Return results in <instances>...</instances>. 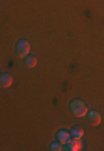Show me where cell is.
<instances>
[{
  "label": "cell",
  "mask_w": 104,
  "mask_h": 151,
  "mask_svg": "<svg viewBox=\"0 0 104 151\" xmlns=\"http://www.w3.org/2000/svg\"><path fill=\"white\" fill-rule=\"evenodd\" d=\"M71 134H72V138H77V139H81L82 134H84V129H82V128H79V126H76V128H72Z\"/></svg>",
  "instance_id": "obj_7"
},
{
  "label": "cell",
  "mask_w": 104,
  "mask_h": 151,
  "mask_svg": "<svg viewBox=\"0 0 104 151\" xmlns=\"http://www.w3.org/2000/svg\"><path fill=\"white\" fill-rule=\"evenodd\" d=\"M24 60H25V65H27V67H34V65L37 64V59H35L34 55H29V54L24 57Z\"/></svg>",
  "instance_id": "obj_8"
},
{
  "label": "cell",
  "mask_w": 104,
  "mask_h": 151,
  "mask_svg": "<svg viewBox=\"0 0 104 151\" xmlns=\"http://www.w3.org/2000/svg\"><path fill=\"white\" fill-rule=\"evenodd\" d=\"M69 138H71V133H69V131H66V129H62V131H59V133H57V139H59V143H62V145H64Z\"/></svg>",
  "instance_id": "obj_6"
},
{
  "label": "cell",
  "mask_w": 104,
  "mask_h": 151,
  "mask_svg": "<svg viewBox=\"0 0 104 151\" xmlns=\"http://www.w3.org/2000/svg\"><path fill=\"white\" fill-rule=\"evenodd\" d=\"M50 150H52V151H59V150H62V148H60V143H50Z\"/></svg>",
  "instance_id": "obj_9"
},
{
  "label": "cell",
  "mask_w": 104,
  "mask_h": 151,
  "mask_svg": "<svg viewBox=\"0 0 104 151\" xmlns=\"http://www.w3.org/2000/svg\"><path fill=\"white\" fill-rule=\"evenodd\" d=\"M69 108H71V113L74 114L76 118H82V116L88 114V106L82 103V101H79V99H74Z\"/></svg>",
  "instance_id": "obj_1"
},
{
  "label": "cell",
  "mask_w": 104,
  "mask_h": 151,
  "mask_svg": "<svg viewBox=\"0 0 104 151\" xmlns=\"http://www.w3.org/2000/svg\"><path fill=\"white\" fill-rule=\"evenodd\" d=\"M12 82H14V79L10 74H0V87H9L12 86Z\"/></svg>",
  "instance_id": "obj_5"
},
{
  "label": "cell",
  "mask_w": 104,
  "mask_h": 151,
  "mask_svg": "<svg viewBox=\"0 0 104 151\" xmlns=\"http://www.w3.org/2000/svg\"><path fill=\"white\" fill-rule=\"evenodd\" d=\"M29 49H30L29 42L25 39H22V40H19L17 45H15V54L19 55V57H25V55L29 54Z\"/></svg>",
  "instance_id": "obj_2"
},
{
  "label": "cell",
  "mask_w": 104,
  "mask_h": 151,
  "mask_svg": "<svg viewBox=\"0 0 104 151\" xmlns=\"http://www.w3.org/2000/svg\"><path fill=\"white\" fill-rule=\"evenodd\" d=\"M62 150H67V151H79V150H82V143H81V139H77V138H69V139L64 143V148Z\"/></svg>",
  "instance_id": "obj_3"
},
{
  "label": "cell",
  "mask_w": 104,
  "mask_h": 151,
  "mask_svg": "<svg viewBox=\"0 0 104 151\" xmlns=\"http://www.w3.org/2000/svg\"><path fill=\"white\" fill-rule=\"evenodd\" d=\"M88 118H89V123L93 124V126H98V124L101 123V114H99L98 111H91V113H88Z\"/></svg>",
  "instance_id": "obj_4"
}]
</instances>
